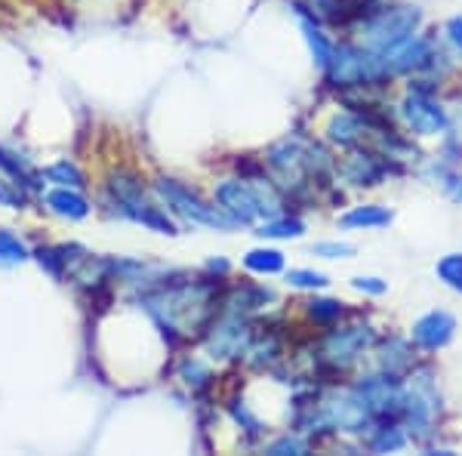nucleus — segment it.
Listing matches in <instances>:
<instances>
[{"mask_svg": "<svg viewBox=\"0 0 462 456\" xmlns=\"http://www.w3.org/2000/svg\"><path fill=\"white\" fill-rule=\"evenodd\" d=\"M145 305L158 315L167 330L191 333V327H204L213 312V287L210 284H179L163 287L158 293L145 296Z\"/></svg>", "mask_w": 462, "mask_h": 456, "instance_id": "obj_1", "label": "nucleus"}, {"mask_svg": "<svg viewBox=\"0 0 462 456\" xmlns=\"http://www.w3.org/2000/svg\"><path fill=\"white\" fill-rule=\"evenodd\" d=\"M216 200H219V210L228 216L231 222H241L250 226L259 216H281V198L265 179H226V182L216 189Z\"/></svg>", "mask_w": 462, "mask_h": 456, "instance_id": "obj_2", "label": "nucleus"}, {"mask_svg": "<svg viewBox=\"0 0 462 456\" xmlns=\"http://www.w3.org/2000/svg\"><path fill=\"white\" fill-rule=\"evenodd\" d=\"M422 22V13L416 6H383V10H374L367 19L361 22V37L364 47L374 50V53H385V50L404 43L407 37L416 34Z\"/></svg>", "mask_w": 462, "mask_h": 456, "instance_id": "obj_3", "label": "nucleus"}, {"mask_svg": "<svg viewBox=\"0 0 462 456\" xmlns=\"http://www.w3.org/2000/svg\"><path fill=\"white\" fill-rule=\"evenodd\" d=\"M111 198L117 200L121 213L130 216V219L143 222V226L161 231V235H176V222L170 219V216L163 213L161 207H154L152 200L145 198L143 182H139L136 176L117 173L115 179H111Z\"/></svg>", "mask_w": 462, "mask_h": 456, "instance_id": "obj_4", "label": "nucleus"}, {"mask_svg": "<svg viewBox=\"0 0 462 456\" xmlns=\"http://www.w3.org/2000/svg\"><path fill=\"white\" fill-rule=\"evenodd\" d=\"M327 78L337 87H367L379 84L383 78H389L383 69V56L374 50H357V47H337L333 59L327 65Z\"/></svg>", "mask_w": 462, "mask_h": 456, "instance_id": "obj_5", "label": "nucleus"}, {"mask_svg": "<svg viewBox=\"0 0 462 456\" xmlns=\"http://www.w3.org/2000/svg\"><path fill=\"white\" fill-rule=\"evenodd\" d=\"M158 194L163 198V204H167L173 213L182 216L185 222L222 228V231H228L231 226H235V222H231L228 216L219 210V207H210L207 200H200L195 191L185 189V185L176 182V179H161V182H158Z\"/></svg>", "mask_w": 462, "mask_h": 456, "instance_id": "obj_6", "label": "nucleus"}, {"mask_svg": "<svg viewBox=\"0 0 462 456\" xmlns=\"http://www.w3.org/2000/svg\"><path fill=\"white\" fill-rule=\"evenodd\" d=\"M367 404L357 392H333L327 395L318 407H311L309 425H320V429H337V432H361L367 425Z\"/></svg>", "mask_w": 462, "mask_h": 456, "instance_id": "obj_7", "label": "nucleus"}, {"mask_svg": "<svg viewBox=\"0 0 462 456\" xmlns=\"http://www.w3.org/2000/svg\"><path fill=\"white\" fill-rule=\"evenodd\" d=\"M370 342H374V327H367V324L342 327V330H333L324 340V346H320V361L330 370H346L364 355V349H367Z\"/></svg>", "mask_w": 462, "mask_h": 456, "instance_id": "obj_8", "label": "nucleus"}, {"mask_svg": "<svg viewBox=\"0 0 462 456\" xmlns=\"http://www.w3.org/2000/svg\"><path fill=\"white\" fill-rule=\"evenodd\" d=\"M401 115H404L407 126L416 133V136H441L447 126H450L447 111L438 106V102L429 96V89H422V87L410 89L404 106H401Z\"/></svg>", "mask_w": 462, "mask_h": 456, "instance_id": "obj_9", "label": "nucleus"}, {"mask_svg": "<svg viewBox=\"0 0 462 456\" xmlns=\"http://www.w3.org/2000/svg\"><path fill=\"white\" fill-rule=\"evenodd\" d=\"M367 404L370 416H398L404 410V388L394 383V377H370L355 388Z\"/></svg>", "mask_w": 462, "mask_h": 456, "instance_id": "obj_10", "label": "nucleus"}, {"mask_svg": "<svg viewBox=\"0 0 462 456\" xmlns=\"http://www.w3.org/2000/svg\"><path fill=\"white\" fill-rule=\"evenodd\" d=\"M268 167L284 179V185H300L309 176V145L300 139H281L268 152Z\"/></svg>", "mask_w": 462, "mask_h": 456, "instance_id": "obj_11", "label": "nucleus"}, {"mask_svg": "<svg viewBox=\"0 0 462 456\" xmlns=\"http://www.w3.org/2000/svg\"><path fill=\"white\" fill-rule=\"evenodd\" d=\"M250 346V330L244 324L241 315H228L213 327L207 336V349L213 351V358H237Z\"/></svg>", "mask_w": 462, "mask_h": 456, "instance_id": "obj_12", "label": "nucleus"}, {"mask_svg": "<svg viewBox=\"0 0 462 456\" xmlns=\"http://www.w3.org/2000/svg\"><path fill=\"white\" fill-rule=\"evenodd\" d=\"M383 56V69L385 74H407V71H420L429 65V43L422 37H407L404 43L385 50Z\"/></svg>", "mask_w": 462, "mask_h": 456, "instance_id": "obj_13", "label": "nucleus"}, {"mask_svg": "<svg viewBox=\"0 0 462 456\" xmlns=\"http://www.w3.org/2000/svg\"><path fill=\"white\" fill-rule=\"evenodd\" d=\"M453 333H457V321L447 312H429L413 324V340L429 351L444 349L453 340Z\"/></svg>", "mask_w": 462, "mask_h": 456, "instance_id": "obj_14", "label": "nucleus"}, {"mask_svg": "<svg viewBox=\"0 0 462 456\" xmlns=\"http://www.w3.org/2000/svg\"><path fill=\"white\" fill-rule=\"evenodd\" d=\"M383 163H379L374 154H352L346 163H342V176H346V182L352 185H379V179H383Z\"/></svg>", "mask_w": 462, "mask_h": 456, "instance_id": "obj_15", "label": "nucleus"}, {"mask_svg": "<svg viewBox=\"0 0 462 456\" xmlns=\"http://www.w3.org/2000/svg\"><path fill=\"white\" fill-rule=\"evenodd\" d=\"M413 368V355H410V346L404 340H389L383 346V355H379V370L385 373V377H401V373H407Z\"/></svg>", "mask_w": 462, "mask_h": 456, "instance_id": "obj_16", "label": "nucleus"}, {"mask_svg": "<svg viewBox=\"0 0 462 456\" xmlns=\"http://www.w3.org/2000/svg\"><path fill=\"white\" fill-rule=\"evenodd\" d=\"M327 133H330V142L352 148L367 136V124L361 121V115H337L330 126H327Z\"/></svg>", "mask_w": 462, "mask_h": 456, "instance_id": "obj_17", "label": "nucleus"}, {"mask_svg": "<svg viewBox=\"0 0 462 456\" xmlns=\"http://www.w3.org/2000/svg\"><path fill=\"white\" fill-rule=\"evenodd\" d=\"M47 204L50 210L65 216V219H84L89 213V204L84 194H78V189H56L47 194Z\"/></svg>", "mask_w": 462, "mask_h": 456, "instance_id": "obj_18", "label": "nucleus"}, {"mask_svg": "<svg viewBox=\"0 0 462 456\" xmlns=\"http://www.w3.org/2000/svg\"><path fill=\"white\" fill-rule=\"evenodd\" d=\"M339 222L346 228H383L392 222V213L385 210V207L367 204V207H355V210H348Z\"/></svg>", "mask_w": 462, "mask_h": 456, "instance_id": "obj_19", "label": "nucleus"}, {"mask_svg": "<svg viewBox=\"0 0 462 456\" xmlns=\"http://www.w3.org/2000/svg\"><path fill=\"white\" fill-rule=\"evenodd\" d=\"M244 265L256 275H278L284 272V253L274 250V247H256L244 256Z\"/></svg>", "mask_w": 462, "mask_h": 456, "instance_id": "obj_20", "label": "nucleus"}, {"mask_svg": "<svg viewBox=\"0 0 462 456\" xmlns=\"http://www.w3.org/2000/svg\"><path fill=\"white\" fill-rule=\"evenodd\" d=\"M305 231V226L300 219H290V216H272V219H265L263 226H259L256 235L263 237H300Z\"/></svg>", "mask_w": 462, "mask_h": 456, "instance_id": "obj_21", "label": "nucleus"}, {"mask_svg": "<svg viewBox=\"0 0 462 456\" xmlns=\"http://www.w3.org/2000/svg\"><path fill=\"white\" fill-rule=\"evenodd\" d=\"M302 32H305V41H309L311 53H315V62L320 65V69H327V65H330V59H333V50H337V47H333V43L327 41V37L320 34L311 22H302Z\"/></svg>", "mask_w": 462, "mask_h": 456, "instance_id": "obj_22", "label": "nucleus"}, {"mask_svg": "<svg viewBox=\"0 0 462 456\" xmlns=\"http://www.w3.org/2000/svg\"><path fill=\"white\" fill-rule=\"evenodd\" d=\"M342 302L339 299H311L309 302V318L315 321V324H324V327H330V324H337V321L342 318Z\"/></svg>", "mask_w": 462, "mask_h": 456, "instance_id": "obj_23", "label": "nucleus"}, {"mask_svg": "<svg viewBox=\"0 0 462 456\" xmlns=\"http://www.w3.org/2000/svg\"><path fill=\"white\" fill-rule=\"evenodd\" d=\"M28 259V247L19 241L13 231H4L0 228V263L4 265H19Z\"/></svg>", "mask_w": 462, "mask_h": 456, "instance_id": "obj_24", "label": "nucleus"}, {"mask_svg": "<svg viewBox=\"0 0 462 456\" xmlns=\"http://www.w3.org/2000/svg\"><path fill=\"white\" fill-rule=\"evenodd\" d=\"M47 179L56 185H62V189H84V173H80V170L69 161L53 163V167L47 170Z\"/></svg>", "mask_w": 462, "mask_h": 456, "instance_id": "obj_25", "label": "nucleus"}, {"mask_svg": "<svg viewBox=\"0 0 462 456\" xmlns=\"http://www.w3.org/2000/svg\"><path fill=\"white\" fill-rule=\"evenodd\" d=\"M438 278H441L447 287L462 293V253H447V256L438 263Z\"/></svg>", "mask_w": 462, "mask_h": 456, "instance_id": "obj_26", "label": "nucleus"}, {"mask_svg": "<svg viewBox=\"0 0 462 456\" xmlns=\"http://www.w3.org/2000/svg\"><path fill=\"white\" fill-rule=\"evenodd\" d=\"M287 284L290 287H302V290H320L330 284V278H327L324 272H311V268H290Z\"/></svg>", "mask_w": 462, "mask_h": 456, "instance_id": "obj_27", "label": "nucleus"}, {"mask_svg": "<svg viewBox=\"0 0 462 456\" xmlns=\"http://www.w3.org/2000/svg\"><path fill=\"white\" fill-rule=\"evenodd\" d=\"M407 444V438H404V432L401 429H389V425H385V429H379L376 435H374V441H370V447H374L376 453H385V451H401V447Z\"/></svg>", "mask_w": 462, "mask_h": 456, "instance_id": "obj_28", "label": "nucleus"}, {"mask_svg": "<svg viewBox=\"0 0 462 456\" xmlns=\"http://www.w3.org/2000/svg\"><path fill=\"white\" fill-rule=\"evenodd\" d=\"M311 253L320 259H348V256H355V247L346 241H320L311 247Z\"/></svg>", "mask_w": 462, "mask_h": 456, "instance_id": "obj_29", "label": "nucleus"}, {"mask_svg": "<svg viewBox=\"0 0 462 456\" xmlns=\"http://www.w3.org/2000/svg\"><path fill=\"white\" fill-rule=\"evenodd\" d=\"M182 379L191 388H204V386H210L213 373H210V368H207V364H200V361H185L182 364Z\"/></svg>", "mask_w": 462, "mask_h": 456, "instance_id": "obj_30", "label": "nucleus"}, {"mask_svg": "<svg viewBox=\"0 0 462 456\" xmlns=\"http://www.w3.org/2000/svg\"><path fill=\"white\" fill-rule=\"evenodd\" d=\"M0 204L10 210H22L25 207V191L19 189L16 179H0Z\"/></svg>", "mask_w": 462, "mask_h": 456, "instance_id": "obj_31", "label": "nucleus"}, {"mask_svg": "<svg viewBox=\"0 0 462 456\" xmlns=\"http://www.w3.org/2000/svg\"><path fill=\"white\" fill-rule=\"evenodd\" d=\"M305 451H309V444H305L302 438H296V435H287V438L274 441V444L268 447V453H274V456H284V453H305Z\"/></svg>", "mask_w": 462, "mask_h": 456, "instance_id": "obj_32", "label": "nucleus"}, {"mask_svg": "<svg viewBox=\"0 0 462 456\" xmlns=\"http://www.w3.org/2000/svg\"><path fill=\"white\" fill-rule=\"evenodd\" d=\"M352 287H355V290H361V293L379 296V293H385V287H389V284H385L383 278H355V281H352Z\"/></svg>", "mask_w": 462, "mask_h": 456, "instance_id": "obj_33", "label": "nucleus"}, {"mask_svg": "<svg viewBox=\"0 0 462 456\" xmlns=\"http://www.w3.org/2000/svg\"><path fill=\"white\" fill-rule=\"evenodd\" d=\"M447 37H450L453 47L462 50V16H453L450 22H447Z\"/></svg>", "mask_w": 462, "mask_h": 456, "instance_id": "obj_34", "label": "nucleus"}, {"mask_svg": "<svg viewBox=\"0 0 462 456\" xmlns=\"http://www.w3.org/2000/svg\"><path fill=\"white\" fill-rule=\"evenodd\" d=\"M207 268H210V272H228V263H226V259H213Z\"/></svg>", "mask_w": 462, "mask_h": 456, "instance_id": "obj_35", "label": "nucleus"}, {"mask_svg": "<svg viewBox=\"0 0 462 456\" xmlns=\"http://www.w3.org/2000/svg\"><path fill=\"white\" fill-rule=\"evenodd\" d=\"M318 4H330V0H318Z\"/></svg>", "mask_w": 462, "mask_h": 456, "instance_id": "obj_36", "label": "nucleus"}]
</instances>
